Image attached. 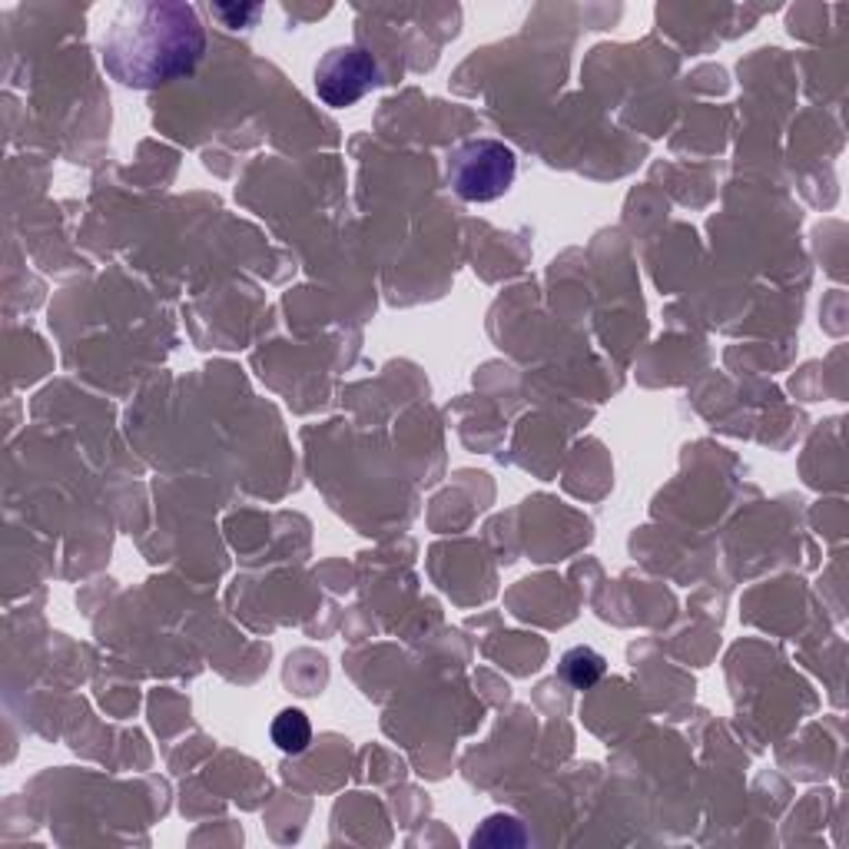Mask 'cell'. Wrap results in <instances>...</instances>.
<instances>
[{
    "label": "cell",
    "mask_w": 849,
    "mask_h": 849,
    "mask_svg": "<svg viewBox=\"0 0 849 849\" xmlns=\"http://www.w3.org/2000/svg\"><path fill=\"white\" fill-rule=\"evenodd\" d=\"M259 4H216L213 14L226 24V28H252L259 18Z\"/></svg>",
    "instance_id": "52a82bcc"
},
{
    "label": "cell",
    "mask_w": 849,
    "mask_h": 849,
    "mask_svg": "<svg viewBox=\"0 0 849 849\" xmlns=\"http://www.w3.org/2000/svg\"><path fill=\"white\" fill-rule=\"evenodd\" d=\"M315 94L325 107L345 110L378 84V64L362 47H332L315 64Z\"/></svg>",
    "instance_id": "3957f363"
},
{
    "label": "cell",
    "mask_w": 849,
    "mask_h": 849,
    "mask_svg": "<svg viewBox=\"0 0 849 849\" xmlns=\"http://www.w3.org/2000/svg\"><path fill=\"white\" fill-rule=\"evenodd\" d=\"M309 740H312V727L302 710H282L272 720V743L282 753H302L309 746Z\"/></svg>",
    "instance_id": "5b68a950"
},
{
    "label": "cell",
    "mask_w": 849,
    "mask_h": 849,
    "mask_svg": "<svg viewBox=\"0 0 849 849\" xmlns=\"http://www.w3.org/2000/svg\"><path fill=\"white\" fill-rule=\"evenodd\" d=\"M472 842L475 846H522V842H528V832L515 816L498 813V816H488L482 823V829H475Z\"/></svg>",
    "instance_id": "8992f818"
},
{
    "label": "cell",
    "mask_w": 849,
    "mask_h": 849,
    "mask_svg": "<svg viewBox=\"0 0 849 849\" xmlns=\"http://www.w3.org/2000/svg\"><path fill=\"white\" fill-rule=\"evenodd\" d=\"M608 670V660L594 651V647H571L561 657V677L574 687V690H588L594 687Z\"/></svg>",
    "instance_id": "277c9868"
},
{
    "label": "cell",
    "mask_w": 849,
    "mask_h": 849,
    "mask_svg": "<svg viewBox=\"0 0 849 849\" xmlns=\"http://www.w3.org/2000/svg\"><path fill=\"white\" fill-rule=\"evenodd\" d=\"M518 176V157L508 143L479 137L465 140L449 153V183L465 203L502 200Z\"/></svg>",
    "instance_id": "7a4b0ae2"
},
{
    "label": "cell",
    "mask_w": 849,
    "mask_h": 849,
    "mask_svg": "<svg viewBox=\"0 0 849 849\" xmlns=\"http://www.w3.org/2000/svg\"><path fill=\"white\" fill-rule=\"evenodd\" d=\"M206 31L193 4L147 0L127 4L104 37V71L133 90H153L196 71Z\"/></svg>",
    "instance_id": "6da1fadb"
}]
</instances>
